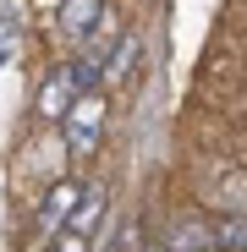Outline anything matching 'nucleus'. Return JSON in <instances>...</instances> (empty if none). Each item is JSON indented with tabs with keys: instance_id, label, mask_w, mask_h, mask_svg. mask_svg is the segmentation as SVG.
<instances>
[{
	"instance_id": "f257e3e1",
	"label": "nucleus",
	"mask_w": 247,
	"mask_h": 252,
	"mask_svg": "<svg viewBox=\"0 0 247 252\" xmlns=\"http://www.w3.org/2000/svg\"><path fill=\"white\" fill-rule=\"evenodd\" d=\"M61 126H66V154L71 159H88L99 148V137H105V99L99 94H77L71 110L61 115Z\"/></svg>"
},
{
	"instance_id": "f03ea898",
	"label": "nucleus",
	"mask_w": 247,
	"mask_h": 252,
	"mask_svg": "<svg viewBox=\"0 0 247 252\" xmlns=\"http://www.w3.org/2000/svg\"><path fill=\"white\" fill-rule=\"evenodd\" d=\"M77 197H82V187H77V181H55V187L44 192V203H38V230H61V225L71 220Z\"/></svg>"
},
{
	"instance_id": "7ed1b4c3",
	"label": "nucleus",
	"mask_w": 247,
	"mask_h": 252,
	"mask_svg": "<svg viewBox=\"0 0 247 252\" xmlns=\"http://www.w3.org/2000/svg\"><path fill=\"white\" fill-rule=\"evenodd\" d=\"M99 11H105V0H61V33L66 38H88L99 28Z\"/></svg>"
},
{
	"instance_id": "20e7f679",
	"label": "nucleus",
	"mask_w": 247,
	"mask_h": 252,
	"mask_svg": "<svg viewBox=\"0 0 247 252\" xmlns=\"http://www.w3.org/2000/svg\"><path fill=\"white\" fill-rule=\"evenodd\" d=\"M71 99H77L71 77H66V71H50L44 88H38V115H44V121H61V115L71 110Z\"/></svg>"
},
{
	"instance_id": "39448f33",
	"label": "nucleus",
	"mask_w": 247,
	"mask_h": 252,
	"mask_svg": "<svg viewBox=\"0 0 247 252\" xmlns=\"http://www.w3.org/2000/svg\"><path fill=\"white\" fill-rule=\"evenodd\" d=\"M99 220H105V192L99 187H88V192H82L77 197V208H71V236H88V230H99Z\"/></svg>"
},
{
	"instance_id": "423d86ee",
	"label": "nucleus",
	"mask_w": 247,
	"mask_h": 252,
	"mask_svg": "<svg viewBox=\"0 0 247 252\" xmlns=\"http://www.w3.org/2000/svg\"><path fill=\"white\" fill-rule=\"evenodd\" d=\"M138 55H143L138 33H121V44H115V50H110V61H105V82H127V77H132V66H138Z\"/></svg>"
},
{
	"instance_id": "0eeeda50",
	"label": "nucleus",
	"mask_w": 247,
	"mask_h": 252,
	"mask_svg": "<svg viewBox=\"0 0 247 252\" xmlns=\"http://www.w3.org/2000/svg\"><path fill=\"white\" fill-rule=\"evenodd\" d=\"M61 71L71 77V88H77V94H94L99 82H105V61H99V55H71Z\"/></svg>"
},
{
	"instance_id": "6e6552de",
	"label": "nucleus",
	"mask_w": 247,
	"mask_h": 252,
	"mask_svg": "<svg viewBox=\"0 0 247 252\" xmlns=\"http://www.w3.org/2000/svg\"><path fill=\"white\" fill-rule=\"evenodd\" d=\"M214 247L220 252H247V214H220L214 220Z\"/></svg>"
},
{
	"instance_id": "1a4fd4ad",
	"label": "nucleus",
	"mask_w": 247,
	"mask_h": 252,
	"mask_svg": "<svg viewBox=\"0 0 247 252\" xmlns=\"http://www.w3.org/2000/svg\"><path fill=\"white\" fill-rule=\"evenodd\" d=\"M132 252H171V247H159V241H143V236H138V247H132Z\"/></svg>"
},
{
	"instance_id": "9d476101",
	"label": "nucleus",
	"mask_w": 247,
	"mask_h": 252,
	"mask_svg": "<svg viewBox=\"0 0 247 252\" xmlns=\"http://www.w3.org/2000/svg\"><path fill=\"white\" fill-rule=\"evenodd\" d=\"M61 252H82V236H66V241H61Z\"/></svg>"
},
{
	"instance_id": "9b49d317",
	"label": "nucleus",
	"mask_w": 247,
	"mask_h": 252,
	"mask_svg": "<svg viewBox=\"0 0 247 252\" xmlns=\"http://www.w3.org/2000/svg\"><path fill=\"white\" fill-rule=\"evenodd\" d=\"M203 252H220V247H203Z\"/></svg>"
}]
</instances>
